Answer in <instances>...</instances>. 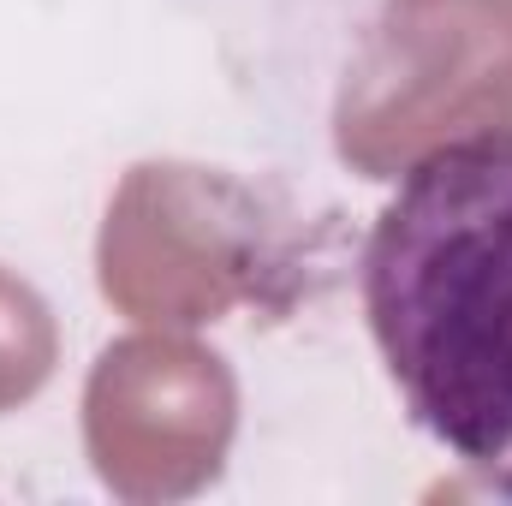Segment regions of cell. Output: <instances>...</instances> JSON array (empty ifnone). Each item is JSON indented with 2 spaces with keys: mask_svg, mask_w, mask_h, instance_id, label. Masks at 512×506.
<instances>
[{
  "mask_svg": "<svg viewBox=\"0 0 512 506\" xmlns=\"http://www.w3.org/2000/svg\"><path fill=\"white\" fill-rule=\"evenodd\" d=\"M358 292L405 417L512 501V131H465L399 173Z\"/></svg>",
  "mask_w": 512,
  "mask_h": 506,
  "instance_id": "1",
  "label": "cell"
}]
</instances>
